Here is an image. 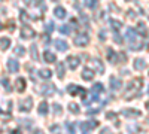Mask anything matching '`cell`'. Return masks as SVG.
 I'll use <instances>...</instances> for the list:
<instances>
[{"label": "cell", "mask_w": 149, "mask_h": 134, "mask_svg": "<svg viewBox=\"0 0 149 134\" xmlns=\"http://www.w3.org/2000/svg\"><path fill=\"white\" fill-rule=\"evenodd\" d=\"M148 94H149V88H148Z\"/></svg>", "instance_id": "9f6ffc18"}, {"label": "cell", "mask_w": 149, "mask_h": 134, "mask_svg": "<svg viewBox=\"0 0 149 134\" xmlns=\"http://www.w3.org/2000/svg\"><path fill=\"white\" fill-rule=\"evenodd\" d=\"M125 2H130V0H125Z\"/></svg>", "instance_id": "6f0895ef"}, {"label": "cell", "mask_w": 149, "mask_h": 134, "mask_svg": "<svg viewBox=\"0 0 149 134\" xmlns=\"http://www.w3.org/2000/svg\"><path fill=\"white\" fill-rule=\"evenodd\" d=\"M9 46H10V39L9 37H0V49L6 51Z\"/></svg>", "instance_id": "cb8c5ba5"}, {"label": "cell", "mask_w": 149, "mask_h": 134, "mask_svg": "<svg viewBox=\"0 0 149 134\" xmlns=\"http://www.w3.org/2000/svg\"><path fill=\"white\" fill-rule=\"evenodd\" d=\"M134 69L137 70V72H142L146 69V61L143 58H136L134 60Z\"/></svg>", "instance_id": "d6986e66"}, {"label": "cell", "mask_w": 149, "mask_h": 134, "mask_svg": "<svg viewBox=\"0 0 149 134\" xmlns=\"http://www.w3.org/2000/svg\"><path fill=\"white\" fill-rule=\"evenodd\" d=\"M109 8H110V10H115V12H119V9H118L116 6H113V5H110Z\"/></svg>", "instance_id": "7dc6e473"}, {"label": "cell", "mask_w": 149, "mask_h": 134, "mask_svg": "<svg viewBox=\"0 0 149 134\" xmlns=\"http://www.w3.org/2000/svg\"><path fill=\"white\" fill-rule=\"evenodd\" d=\"M90 63H91V66H93L94 70H97L98 73H104V66H103L100 58H91Z\"/></svg>", "instance_id": "ba28073f"}, {"label": "cell", "mask_w": 149, "mask_h": 134, "mask_svg": "<svg viewBox=\"0 0 149 134\" xmlns=\"http://www.w3.org/2000/svg\"><path fill=\"white\" fill-rule=\"evenodd\" d=\"M84 134H88V133H86V131H84Z\"/></svg>", "instance_id": "db71d44e"}, {"label": "cell", "mask_w": 149, "mask_h": 134, "mask_svg": "<svg viewBox=\"0 0 149 134\" xmlns=\"http://www.w3.org/2000/svg\"><path fill=\"white\" fill-rule=\"evenodd\" d=\"M18 122H19V124H22V127H26V128H31L33 121H30V119H19Z\"/></svg>", "instance_id": "836d02e7"}, {"label": "cell", "mask_w": 149, "mask_h": 134, "mask_svg": "<svg viewBox=\"0 0 149 134\" xmlns=\"http://www.w3.org/2000/svg\"><path fill=\"white\" fill-rule=\"evenodd\" d=\"M15 54H17L18 57H24V55H26V48L21 46V45H18V46L15 48Z\"/></svg>", "instance_id": "4dcf8cb0"}, {"label": "cell", "mask_w": 149, "mask_h": 134, "mask_svg": "<svg viewBox=\"0 0 149 134\" xmlns=\"http://www.w3.org/2000/svg\"><path fill=\"white\" fill-rule=\"evenodd\" d=\"M39 76L42 78V79H51V76H52V72L49 70V69H40L39 70Z\"/></svg>", "instance_id": "603a6c76"}, {"label": "cell", "mask_w": 149, "mask_h": 134, "mask_svg": "<svg viewBox=\"0 0 149 134\" xmlns=\"http://www.w3.org/2000/svg\"><path fill=\"white\" fill-rule=\"evenodd\" d=\"M54 45H55V48H57V51H60V52H66V51L69 49L67 42L63 40V39H55V40H54Z\"/></svg>", "instance_id": "4fadbf2b"}, {"label": "cell", "mask_w": 149, "mask_h": 134, "mask_svg": "<svg viewBox=\"0 0 149 134\" xmlns=\"http://www.w3.org/2000/svg\"><path fill=\"white\" fill-rule=\"evenodd\" d=\"M136 33H139V34H142V36H146V34H148L146 24H145V22H139V24H137V30H136Z\"/></svg>", "instance_id": "83f0119b"}, {"label": "cell", "mask_w": 149, "mask_h": 134, "mask_svg": "<svg viewBox=\"0 0 149 134\" xmlns=\"http://www.w3.org/2000/svg\"><path fill=\"white\" fill-rule=\"evenodd\" d=\"M49 130H51V133H54V134H63V133H61V127L58 124L51 125V127H49Z\"/></svg>", "instance_id": "d6a6232c"}, {"label": "cell", "mask_w": 149, "mask_h": 134, "mask_svg": "<svg viewBox=\"0 0 149 134\" xmlns=\"http://www.w3.org/2000/svg\"><path fill=\"white\" fill-rule=\"evenodd\" d=\"M58 31H60L61 34H70V27H69V26H61V27L58 28Z\"/></svg>", "instance_id": "e575fe53"}, {"label": "cell", "mask_w": 149, "mask_h": 134, "mask_svg": "<svg viewBox=\"0 0 149 134\" xmlns=\"http://www.w3.org/2000/svg\"><path fill=\"white\" fill-rule=\"evenodd\" d=\"M67 64H69V67L72 70H74V69H78V66L81 64V60L76 55H69L67 57Z\"/></svg>", "instance_id": "7c38bea8"}, {"label": "cell", "mask_w": 149, "mask_h": 134, "mask_svg": "<svg viewBox=\"0 0 149 134\" xmlns=\"http://www.w3.org/2000/svg\"><path fill=\"white\" fill-rule=\"evenodd\" d=\"M34 134H43L42 130H34Z\"/></svg>", "instance_id": "681fc988"}, {"label": "cell", "mask_w": 149, "mask_h": 134, "mask_svg": "<svg viewBox=\"0 0 149 134\" xmlns=\"http://www.w3.org/2000/svg\"><path fill=\"white\" fill-rule=\"evenodd\" d=\"M93 78H94V70L90 69V67H85L82 70V79L84 81H91Z\"/></svg>", "instance_id": "ac0fdd59"}, {"label": "cell", "mask_w": 149, "mask_h": 134, "mask_svg": "<svg viewBox=\"0 0 149 134\" xmlns=\"http://www.w3.org/2000/svg\"><path fill=\"white\" fill-rule=\"evenodd\" d=\"M24 3H27V6H34L36 0H24Z\"/></svg>", "instance_id": "ee69618b"}, {"label": "cell", "mask_w": 149, "mask_h": 134, "mask_svg": "<svg viewBox=\"0 0 149 134\" xmlns=\"http://www.w3.org/2000/svg\"><path fill=\"white\" fill-rule=\"evenodd\" d=\"M45 28H46V31H48V33H51V31H54V28H55V26H54V22H48Z\"/></svg>", "instance_id": "f35d334b"}, {"label": "cell", "mask_w": 149, "mask_h": 134, "mask_svg": "<svg viewBox=\"0 0 149 134\" xmlns=\"http://www.w3.org/2000/svg\"><path fill=\"white\" fill-rule=\"evenodd\" d=\"M2 113H5V112H3V110H2V109H0V115H2Z\"/></svg>", "instance_id": "f5cc1de1"}, {"label": "cell", "mask_w": 149, "mask_h": 134, "mask_svg": "<svg viewBox=\"0 0 149 134\" xmlns=\"http://www.w3.org/2000/svg\"><path fill=\"white\" fill-rule=\"evenodd\" d=\"M106 55H107V60H109V63H112V64H116L118 63V52L116 51H113V49H107V52H106Z\"/></svg>", "instance_id": "9a60e30c"}, {"label": "cell", "mask_w": 149, "mask_h": 134, "mask_svg": "<svg viewBox=\"0 0 149 134\" xmlns=\"http://www.w3.org/2000/svg\"><path fill=\"white\" fill-rule=\"evenodd\" d=\"M76 46L79 48H85V46H88L90 45V37L86 34H78L76 37H74V42H73Z\"/></svg>", "instance_id": "8992f818"}, {"label": "cell", "mask_w": 149, "mask_h": 134, "mask_svg": "<svg viewBox=\"0 0 149 134\" xmlns=\"http://www.w3.org/2000/svg\"><path fill=\"white\" fill-rule=\"evenodd\" d=\"M31 107H33V99H30V97H27V99H24L18 103V109H19V112H24V113H27L31 110Z\"/></svg>", "instance_id": "3957f363"}, {"label": "cell", "mask_w": 149, "mask_h": 134, "mask_svg": "<svg viewBox=\"0 0 149 134\" xmlns=\"http://www.w3.org/2000/svg\"><path fill=\"white\" fill-rule=\"evenodd\" d=\"M67 107H69V110H70L72 113H74V115L81 112V107H79V104H78V103H74V101H70Z\"/></svg>", "instance_id": "484cf974"}, {"label": "cell", "mask_w": 149, "mask_h": 134, "mask_svg": "<svg viewBox=\"0 0 149 134\" xmlns=\"http://www.w3.org/2000/svg\"><path fill=\"white\" fill-rule=\"evenodd\" d=\"M19 14H21V21H22V22H27V21H29V18H27V14H26L24 10H21Z\"/></svg>", "instance_id": "ab89813d"}, {"label": "cell", "mask_w": 149, "mask_h": 134, "mask_svg": "<svg viewBox=\"0 0 149 134\" xmlns=\"http://www.w3.org/2000/svg\"><path fill=\"white\" fill-rule=\"evenodd\" d=\"M52 2H58V0H52Z\"/></svg>", "instance_id": "11a10c76"}, {"label": "cell", "mask_w": 149, "mask_h": 134, "mask_svg": "<svg viewBox=\"0 0 149 134\" xmlns=\"http://www.w3.org/2000/svg\"><path fill=\"white\" fill-rule=\"evenodd\" d=\"M52 109H54V112H55V115H61V113H63V107H61L60 104H54L52 106Z\"/></svg>", "instance_id": "d590c367"}, {"label": "cell", "mask_w": 149, "mask_h": 134, "mask_svg": "<svg viewBox=\"0 0 149 134\" xmlns=\"http://www.w3.org/2000/svg\"><path fill=\"white\" fill-rule=\"evenodd\" d=\"M146 109H148V110H149V101L146 103Z\"/></svg>", "instance_id": "f907efd6"}, {"label": "cell", "mask_w": 149, "mask_h": 134, "mask_svg": "<svg viewBox=\"0 0 149 134\" xmlns=\"http://www.w3.org/2000/svg\"><path fill=\"white\" fill-rule=\"evenodd\" d=\"M6 67H8V70L10 73H17L19 70V63L17 61V60H14V58H9L8 63H6Z\"/></svg>", "instance_id": "30bf717a"}, {"label": "cell", "mask_w": 149, "mask_h": 134, "mask_svg": "<svg viewBox=\"0 0 149 134\" xmlns=\"http://www.w3.org/2000/svg\"><path fill=\"white\" fill-rule=\"evenodd\" d=\"M104 92V87H103V83L102 82H95L93 85V88H91V94L94 95H98V94H103Z\"/></svg>", "instance_id": "2e32d148"}, {"label": "cell", "mask_w": 149, "mask_h": 134, "mask_svg": "<svg viewBox=\"0 0 149 134\" xmlns=\"http://www.w3.org/2000/svg\"><path fill=\"white\" fill-rule=\"evenodd\" d=\"M98 127V122L97 121H88V122H79V128L81 130H84V131H91V130H94V128H97Z\"/></svg>", "instance_id": "9c48e42d"}, {"label": "cell", "mask_w": 149, "mask_h": 134, "mask_svg": "<svg viewBox=\"0 0 149 134\" xmlns=\"http://www.w3.org/2000/svg\"><path fill=\"white\" fill-rule=\"evenodd\" d=\"M142 85H143V79H142V78L133 79V81L127 85L125 92H124V99H125V100H133V99H136V97L140 94Z\"/></svg>", "instance_id": "6da1fadb"}, {"label": "cell", "mask_w": 149, "mask_h": 134, "mask_svg": "<svg viewBox=\"0 0 149 134\" xmlns=\"http://www.w3.org/2000/svg\"><path fill=\"white\" fill-rule=\"evenodd\" d=\"M15 87H17V91L18 92H24L27 88V83H26V79L24 78H18L17 82H15Z\"/></svg>", "instance_id": "e0dca14e"}, {"label": "cell", "mask_w": 149, "mask_h": 134, "mask_svg": "<svg viewBox=\"0 0 149 134\" xmlns=\"http://www.w3.org/2000/svg\"><path fill=\"white\" fill-rule=\"evenodd\" d=\"M39 115H42V116H45V115H48V103L46 101H42L40 104H39Z\"/></svg>", "instance_id": "4316f807"}, {"label": "cell", "mask_w": 149, "mask_h": 134, "mask_svg": "<svg viewBox=\"0 0 149 134\" xmlns=\"http://www.w3.org/2000/svg\"><path fill=\"white\" fill-rule=\"evenodd\" d=\"M67 92H69L70 95H81V97H85L86 90L82 88V87H79V85H73V83H70L69 87H67Z\"/></svg>", "instance_id": "277c9868"}, {"label": "cell", "mask_w": 149, "mask_h": 134, "mask_svg": "<svg viewBox=\"0 0 149 134\" xmlns=\"http://www.w3.org/2000/svg\"><path fill=\"white\" fill-rule=\"evenodd\" d=\"M127 15H128L130 18H136V14H134V10H128V12H127Z\"/></svg>", "instance_id": "bcb514c9"}, {"label": "cell", "mask_w": 149, "mask_h": 134, "mask_svg": "<svg viewBox=\"0 0 149 134\" xmlns=\"http://www.w3.org/2000/svg\"><path fill=\"white\" fill-rule=\"evenodd\" d=\"M64 128L69 131V134H74V127H73V124H72V122H66Z\"/></svg>", "instance_id": "8d00e7d4"}, {"label": "cell", "mask_w": 149, "mask_h": 134, "mask_svg": "<svg viewBox=\"0 0 149 134\" xmlns=\"http://www.w3.org/2000/svg\"><path fill=\"white\" fill-rule=\"evenodd\" d=\"M110 26H112V28H113L115 31H118V30L122 28V22L118 21V19H110Z\"/></svg>", "instance_id": "f1b7e54d"}, {"label": "cell", "mask_w": 149, "mask_h": 134, "mask_svg": "<svg viewBox=\"0 0 149 134\" xmlns=\"http://www.w3.org/2000/svg\"><path fill=\"white\" fill-rule=\"evenodd\" d=\"M113 40H115V43H118V45L122 43V37L118 34V31H115V34H113Z\"/></svg>", "instance_id": "74e56055"}, {"label": "cell", "mask_w": 149, "mask_h": 134, "mask_svg": "<svg viewBox=\"0 0 149 134\" xmlns=\"http://www.w3.org/2000/svg\"><path fill=\"white\" fill-rule=\"evenodd\" d=\"M19 36H21V39H24V40H30V39H33L34 36H36V33H34V30L31 27L24 26V27H21Z\"/></svg>", "instance_id": "5b68a950"}, {"label": "cell", "mask_w": 149, "mask_h": 134, "mask_svg": "<svg viewBox=\"0 0 149 134\" xmlns=\"http://www.w3.org/2000/svg\"><path fill=\"white\" fill-rule=\"evenodd\" d=\"M125 40L130 46L131 51H140L143 48V42L140 40V37L137 36L134 28H127V33H125Z\"/></svg>", "instance_id": "7a4b0ae2"}, {"label": "cell", "mask_w": 149, "mask_h": 134, "mask_svg": "<svg viewBox=\"0 0 149 134\" xmlns=\"http://www.w3.org/2000/svg\"><path fill=\"white\" fill-rule=\"evenodd\" d=\"M122 115L125 118H140V110H137V109H124L122 110Z\"/></svg>", "instance_id": "8fae6325"}, {"label": "cell", "mask_w": 149, "mask_h": 134, "mask_svg": "<svg viewBox=\"0 0 149 134\" xmlns=\"http://www.w3.org/2000/svg\"><path fill=\"white\" fill-rule=\"evenodd\" d=\"M2 83H3V87H5V90H6L8 94L12 92V88H10V83H9V79H8V78H3V79H2Z\"/></svg>", "instance_id": "1f68e13d"}, {"label": "cell", "mask_w": 149, "mask_h": 134, "mask_svg": "<svg viewBox=\"0 0 149 134\" xmlns=\"http://www.w3.org/2000/svg\"><path fill=\"white\" fill-rule=\"evenodd\" d=\"M37 91H39L42 95H45V97H51V95L55 94V87L54 85H42Z\"/></svg>", "instance_id": "52a82bcc"}, {"label": "cell", "mask_w": 149, "mask_h": 134, "mask_svg": "<svg viewBox=\"0 0 149 134\" xmlns=\"http://www.w3.org/2000/svg\"><path fill=\"white\" fill-rule=\"evenodd\" d=\"M106 118H107V119H116V113H112V112H109V113L106 115Z\"/></svg>", "instance_id": "7bdbcfd3"}, {"label": "cell", "mask_w": 149, "mask_h": 134, "mask_svg": "<svg viewBox=\"0 0 149 134\" xmlns=\"http://www.w3.org/2000/svg\"><path fill=\"white\" fill-rule=\"evenodd\" d=\"M54 15L57 17V18H60V19H63V18H66V9L64 8H61V6H57L55 9H54Z\"/></svg>", "instance_id": "7402d4cb"}, {"label": "cell", "mask_w": 149, "mask_h": 134, "mask_svg": "<svg viewBox=\"0 0 149 134\" xmlns=\"http://www.w3.org/2000/svg\"><path fill=\"white\" fill-rule=\"evenodd\" d=\"M30 57L33 61H39V52H37V45L36 43H31L30 46Z\"/></svg>", "instance_id": "44dd1931"}, {"label": "cell", "mask_w": 149, "mask_h": 134, "mask_svg": "<svg viewBox=\"0 0 149 134\" xmlns=\"http://www.w3.org/2000/svg\"><path fill=\"white\" fill-rule=\"evenodd\" d=\"M109 83H110L112 90H115V91H118V90L122 87V81H121L119 78H116V76H112V78L109 79Z\"/></svg>", "instance_id": "5bb4252c"}, {"label": "cell", "mask_w": 149, "mask_h": 134, "mask_svg": "<svg viewBox=\"0 0 149 134\" xmlns=\"http://www.w3.org/2000/svg\"><path fill=\"white\" fill-rule=\"evenodd\" d=\"M85 6L91 10H94L97 8V0H85Z\"/></svg>", "instance_id": "f546056e"}, {"label": "cell", "mask_w": 149, "mask_h": 134, "mask_svg": "<svg viewBox=\"0 0 149 134\" xmlns=\"http://www.w3.org/2000/svg\"><path fill=\"white\" fill-rule=\"evenodd\" d=\"M10 134H21V131H19V130H12Z\"/></svg>", "instance_id": "c3c4849f"}, {"label": "cell", "mask_w": 149, "mask_h": 134, "mask_svg": "<svg viewBox=\"0 0 149 134\" xmlns=\"http://www.w3.org/2000/svg\"><path fill=\"white\" fill-rule=\"evenodd\" d=\"M0 30H3V26H2V22H0Z\"/></svg>", "instance_id": "816d5d0a"}, {"label": "cell", "mask_w": 149, "mask_h": 134, "mask_svg": "<svg viewBox=\"0 0 149 134\" xmlns=\"http://www.w3.org/2000/svg\"><path fill=\"white\" fill-rule=\"evenodd\" d=\"M42 39H43V43H45V45H48L49 42H51V40H49V36H48V34H43Z\"/></svg>", "instance_id": "b9f144b4"}, {"label": "cell", "mask_w": 149, "mask_h": 134, "mask_svg": "<svg viewBox=\"0 0 149 134\" xmlns=\"http://www.w3.org/2000/svg\"><path fill=\"white\" fill-rule=\"evenodd\" d=\"M100 134H113V133H112V130H110L109 127H104V128H102Z\"/></svg>", "instance_id": "60d3db41"}, {"label": "cell", "mask_w": 149, "mask_h": 134, "mask_svg": "<svg viewBox=\"0 0 149 134\" xmlns=\"http://www.w3.org/2000/svg\"><path fill=\"white\" fill-rule=\"evenodd\" d=\"M64 73H66V69H64V63H57V76L60 79L64 78Z\"/></svg>", "instance_id": "d4e9b609"}, {"label": "cell", "mask_w": 149, "mask_h": 134, "mask_svg": "<svg viewBox=\"0 0 149 134\" xmlns=\"http://www.w3.org/2000/svg\"><path fill=\"white\" fill-rule=\"evenodd\" d=\"M43 60H45L46 63H55V61H57V57H55V54L51 52V51H45V52H43Z\"/></svg>", "instance_id": "ffe728a7"}, {"label": "cell", "mask_w": 149, "mask_h": 134, "mask_svg": "<svg viewBox=\"0 0 149 134\" xmlns=\"http://www.w3.org/2000/svg\"><path fill=\"white\" fill-rule=\"evenodd\" d=\"M98 37H100L102 40H104V39H106V31H100V34H98Z\"/></svg>", "instance_id": "f6af8a7d"}]
</instances>
